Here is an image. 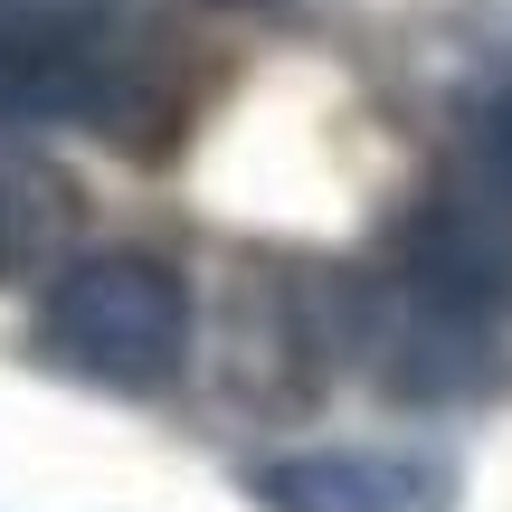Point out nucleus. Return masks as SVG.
I'll return each instance as SVG.
<instances>
[{
	"mask_svg": "<svg viewBox=\"0 0 512 512\" xmlns=\"http://www.w3.org/2000/svg\"><path fill=\"white\" fill-rule=\"evenodd\" d=\"M181 76L143 0H0V143L19 133H105L171 143Z\"/></svg>",
	"mask_w": 512,
	"mask_h": 512,
	"instance_id": "obj_1",
	"label": "nucleus"
},
{
	"mask_svg": "<svg viewBox=\"0 0 512 512\" xmlns=\"http://www.w3.org/2000/svg\"><path fill=\"white\" fill-rule=\"evenodd\" d=\"M29 351L105 399H162L200 351V294L152 247H86L38 285Z\"/></svg>",
	"mask_w": 512,
	"mask_h": 512,
	"instance_id": "obj_2",
	"label": "nucleus"
},
{
	"mask_svg": "<svg viewBox=\"0 0 512 512\" xmlns=\"http://www.w3.org/2000/svg\"><path fill=\"white\" fill-rule=\"evenodd\" d=\"M238 484L256 512H456L465 465L446 446H285Z\"/></svg>",
	"mask_w": 512,
	"mask_h": 512,
	"instance_id": "obj_3",
	"label": "nucleus"
},
{
	"mask_svg": "<svg viewBox=\"0 0 512 512\" xmlns=\"http://www.w3.org/2000/svg\"><path fill=\"white\" fill-rule=\"evenodd\" d=\"M76 181L29 143H0V285H48L76 247Z\"/></svg>",
	"mask_w": 512,
	"mask_h": 512,
	"instance_id": "obj_4",
	"label": "nucleus"
},
{
	"mask_svg": "<svg viewBox=\"0 0 512 512\" xmlns=\"http://www.w3.org/2000/svg\"><path fill=\"white\" fill-rule=\"evenodd\" d=\"M238 10H266V19H294V10H313V0H238Z\"/></svg>",
	"mask_w": 512,
	"mask_h": 512,
	"instance_id": "obj_5",
	"label": "nucleus"
}]
</instances>
